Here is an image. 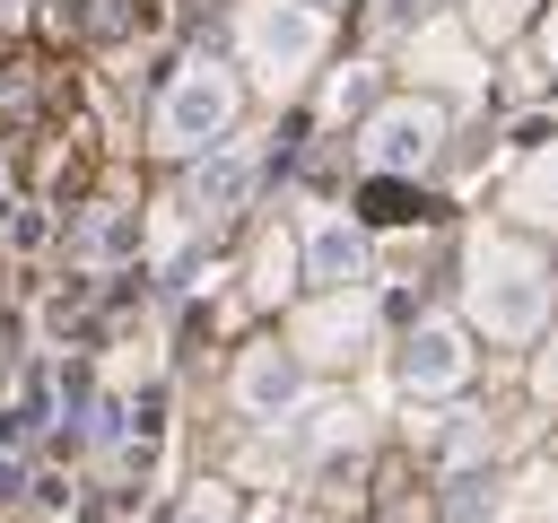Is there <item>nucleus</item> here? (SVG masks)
<instances>
[{
    "mask_svg": "<svg viewBox=\"0 0 558 523\" xmlns=\"http://www.w3.org/2000/svg\"><path fill=\"white\" fill-rule=\"evenodd\" d=\"M288 384H296V375H288V357H279V349H262V357L244 366V401H253V410H270V401H288Z\"/></svg>",
    "mask_w": 558,
    "mask_h": 523,
    "instance_id": "nucleus-5",
    "label": "nucleus"
},
{
    "mask_svg": "<svg viewBox=\"0 0 558 523\" xmlns=\"http://www.w3.org/2000/svg\"><path fill=\"white\" fill-rule=\"evenodd\" d=\"M227 105H235V87H227L218 70H192V78L166 96V122H157V131H166L174 148H192L201 131H218V122H227Z\"/></svg>",
    "mask_w": 558,
    "mask_h": 523,
    "instance_id": "nucleus-1",
    "label": "nucleus"
},
{
    "mask_svg": "<svg viewBox=\"0 0 558 523\" xmlns=\"http://www.w3.org/2000/svg\"><path fill=\"white\" fill-rule=\"evenodd\" d=\"M314 279H357V235L349 227H323L314 235Z\"/></svg>",
    "mask_w": 558,
    "mask_h": 523,
    "instance_id": "nucleus-6",
    "label": "nucleus"
},
{
    "mask_svg": "<svg viewBox=\"0 0 558 523\" xmlns=\"http://www.w3.org/2000/svg\"><path fill=\"white\" fill-rule=\"evenodd\" d=\"M375 139H384L392 157H427V139H436V113H392Z\"/></svg>",
    "mask_w": 558,
    "mask_h": 523,
    "instance_id": "nucleus-7",
    "label": "nucleus"
},
{
    "mask_svg": "<svg viewBox=\"0 0 558 523\" xmlns=\"http://www.w3.org/2000/svg\"><path fill=\"white\" fill-rule=\"evenodd\" d=\"M244 192H253V157H244V148H227V157L201 174V209H209V218H227Z\"/></svg>",
    "mask_w": 558,
    "mask_h": 523,
    "instance_id": "nucleus-3",
    "label": "nucleus"
},
{
    "mask_svg": "<svg viewBox=\"0 0 558 523\" xmlns=\"http://www.w3.org/2000/svg\"><path fill=\"white\" fill-rule=\"evenodd\" d=\"M401 375H410L418 392L462 384V349H453V331H418V340H410V357H401Z\"/></svg>",
    "mask_w": 558,
    "mask_h": 523,
    "instance_id": "nucleus-2",
    "label": "nucleus"
},
{
    "mask_svg": "<svg viewBox=\"0 0 558 523\" xmlns=\"http://www.w3.org/2000/svg\"><path fill=\"white\" fill-rule=\"evenodd\" d=\"M253 44H262L270 61H305V52H314V17H296V9H288V17H262Z\"/></svg>",
    "mask_w": 558,
    "mask_h": 523,
    "instance_id": "nucleus-4",
    "label": "nucleus"
}]
</instances>
